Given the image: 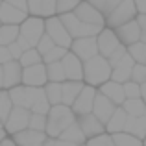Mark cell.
<instances>
[{
	"mask_svg": "<svg viewBox=\"0 0 146 146\" xmlns=\"http://www.w3.org/2000/svg\"><path fill=\"white\" fill-rule=\"evenodd\" d=\"M11 104L15 107H22V109L30 111L33 115H44L46 117L50 111V104L44 96L43 89H33V87H24L19 85L7 91Z\"/></svg>",
	"mask_w": 146,
	"mask_h": 146,
	"instance_id": "cell-1",
	"label": "cell"
},
{
	"mask_svg": "<svg viewBox=\"0 0 146 146\" xmlns=\"http://www.w3.org/2000/svg\"><path fill=\"white\" fill-rule=\"evenodd\" d=\"M111 76V67L107 63V59H104L102 56H94L91 59L83 61V85L98 89L100 85H104L106 82H109Z\"/></svg>",
	"mask_w": 146,
	"mask_h": 146,
	"instance_id": "cell-2",
	"label": "cell"
},
{
	"mask_svg": "<svg viewBox=\"0 0 146 146\" xmlns=\"http://www.w3.org/2000/svg\"><path fill=\"white\" fill-rule=\"evenodd\" d=\"M76 122L74 113L70 111V107L67 106H52L46 115V128H44V135L48 139H57L61 135L63 129H67L70 124Z\"/></svg>",
	"mask_w": 146,
	"mask_h": 146,
	"instance_id": "cell-3",
	"label": "cell"
},
{
	"mask_svg": "<svg viewBox=\"0 0 146 146\" xmlns=\"http://www.w3.org/2000/svg\"><path fill=\"white\" fill-rule=\"evenodd\" d=\"M59 21L63 24V28L67 30V33L70 35V39H83V37H96L104 28H98V26H89L80 22L78 19L74 17L72 13H65L59 15Z\"/></svg>",
	"mask_w": 146,
	"mask_h": 146,
	"instance_id": "cell-4",
	"label": "cell"
},
{
	"mask_svg": "<svg viewBox=\"0 0 146 146\" xmlns=\"http://www.w3.org/2000/svg\"><path fill=\"white\" fill-rule=\"evenodd\" d=\"M135 17H137V9H135L133 0H122V2L104 19V24L109 30H117L118 26L126 24V22L135 21Z\"/></svg>",
	"mask_w": 146,
	"mask_h": 146,
	"instance_id": "cell-5",
	"label": "cell"
},
{
	"mask_svg": "<svg viewBox=\"0 0 146 146\" xmlns=\"http://www.w3.org/2000/svg\"><path fill=\"white\" fill-rule=\"evenodd\" d=\"M19 35L30 44V48H35L39 39L44 35V19L26 17V21L19 26Z\"/></svg>",
	"mask_w": 146,
	"mask_h": 146,
	"instance_id": "cell-6",
	"label": "cell"
},
{
	"mask_svg": "<svg viewBox=\"0 0 146 146\" xmlns=\"http://www.w3.org/2000/svg\"><path fill=\"white\" fill-rule=\"evenodd\" d=\"M44 35H48L50 41H52L56 46L65 48V50L70 48L72 39L67 33V30L63 28V24H61V21H59L57 15L56 17H50V19H44Z\"/></svg>",
	"mask_w": 146,
	"mask_h": 146,
	"instance_id": "cell-7",
	"label": "cell"
},
{
	"mask_svg": "<svg viewBox=\"0 0 146 146\" xmlns=\"http://www.w3.org/2000/svg\"><path fill=\"white\" fill-rule=\"evenodd\" d=\"M30 111L22 109V107H11L9 115H7V118L4 120L2 124V129L6 131V135H15V133L19 131H24V129H28V122H30Z\"/></svg>",
	"mask_w": 146,
	"mask_h": 146,
	"instance_id": "cell-8",
	"label": "cell"
},
{
	"mask_svg": "<svg viewBox=\"0 0 146 146\" xmlns=\"http://www.w3.org/2000/svg\"><path fill=\"white\" fill-rule=\"evenodd\" d=\"M46 72H44V65H33V67H26L22 68V76H21V85L24 87H33V89H43L46 85Z\"/></svg>",
	"mask_w": 146,
	"mask_h": 146,
	"instance_id": "cell-9",
	"label": "cell"
},
{
	"mask_svg": "<svg viewBox=\"0 0 146 146\" xmlns=\"http://www.w3.org/2000/svg\"><path fill=\"white\" fill-rule=\"evenodd\" d=\"M68 52L72 56H76L80 61H87L91 57L98 56V48H96V39L94 37H83V39H74L70 43Z\"/></svg>",
	"mask_w": 146,
	"mask_h": 146,
	"instance_id": "cell-10",
	"label": "cell"
},
{
	"mask_svg": "<svg viewBox=\"0 0 146 146\" xmlns=\"http://www.w3.org/2000/svg\"><path fill=\"white\" fill-rule=\"evenodd\" d=\"M72 15H74L80 22H83V24L106 28V24H104V15L100 13V11H96L93 6H89L85 0H82V2L78 4V7L72 11Z\"/></svg>",
	"mask_w": 146,
	"mask_h": 146,
	"instance_id": "cell-11",
	"label": "cell"
},
{
	"mask_svg": "<svg viewBox=\"0 0 146 146\" xmlns=\"http://www.w3.org/2000/svg\"><path fill=\"white\" fill-rule=\"evenodd\" d=\"M94 96H96V89L83 85V89L80 91V94L76 96L74 104L70 106V111L74 113V117H83V115H89L91 109H93Z\"/></svg>",
	"mask_w": 146,
	"mask_h": 146,
	"instance_id": "cell-12",
	"label": "cell"
},
{
	"mask_svg": "<svg viewBox=\"0 0 146 146\" xmlns=\"http://www.w3.org/2000/svg\"><path fill=\"white\" fill-rule=\"evenodd\" d=\"M96 48H98V56H102L104 59H107V57L111 56V54L115 52L118 46H120V43H118L117 35H115L113 30L109 28H104L102 32L98 33L96 37Z\"/></svg>",
	"mask_w": 146,
	"mask_h": 146,
	"instance_id": "cell-13",
	"label": "cell"
},
{
	"mask_svg": "<svg viewBox=\"0 0 146 146\" xmlns=\"http://www.w3.org/2000/svg\"><path fill=\"white\" fill-rule=\"evenodd\" d=\"M113 32H115V35H117L118 43H120L122 46H126V48L141 41V30H139V26H137L135 21L126 22V24L118 26V28L113 30Z\"/></svg>",
	"mask_w": 146,
	"mask_h": 146,
	"instance_id": "cell-14",
	"label": "cell"
},
{
	"mask_svg": "<svg viewBox=\"0 0 146 146\" xmlns=\"http://www.w3.org/2000/svg\"><path fill=\"white\" fill-rule=\"evenodd\" d=\"M61 67H63L67 82H82L83 80V63L70 52H67L65 57L61 59Z\"/></svg>",
	"mask_w": 146,
	"mask_h": 146,
	"instance_id": "cell-15",
	"label": "cell"
},
{
	"mask_svg": "<svg viewBox=\"0 0 146 146\" xmlns=\"http://www.w3.org/2000/svg\"><path fill=\"white\" fill-rule=\"evenodd\" d=\"M115 109L117 107L113 106V104L109 102L107 98H104L102 94L96 91V96H94V102H93V109H91V115H93L94 118L100 122L102 126L107 124V120L111 118V115L115 113Z\"/></svg>",
	"mask_w": 146,
	"mask_h": 146,
	"instance_id": "cell-16",
	"label": "cell"
},
{
	"mask_svg": "<svg viewBox=\"0 0 146 146\" xmlns=\"http://www.w3.org/2000/svg\"><path fill=\"white\" fill-rule=\"evenodd\" d=\"M21 76H22V67L19 61H9L2 65V82H4V91H9L13 87L21 85Z\"/></svg>",
	"mask_w": 146,
	"mask_h": 146,
	"instance_id": "cell-17",
	"label": "cell"
},
{
	"mask_svg": "<svg viewBox=\"0 0 146 146\" xmlns=\"http://www.w3.org/2000/svg\"><path fill=\"white\" fill-rule=\"evenodd\" d=\"M76 124H78V128L82 129L85 141L87 139H93V137H98V135H102V133H106L104 126L100 124V122L91 113L89 115H83V117H76Z\"/></svg>",
	"mask_w": 146,
	"mask_h": 146,
	"instance_id": "cell-18",
	"label": "cell"
},
{
	"mask_svg": "<svg viewBox=\"0 0 146 146\" xmlns=\"http://www.w3.org/2000/svg\"><path fill=\"white\" fill-rule=\"evenodd\" d=\"M133 59L126 54L124 57H122L120 61H118L117 65H115L113 68H111V76H109V80L111 82H115V83H126V82H129V78H131V68H133Z\"/></svg>",
	"mask_w": 146,
	"mask_h": 146,
	"instance_id": "cell-19",
	"label": "cell"
},
{
	"mask_svg": "<svg viewBox=\"0 0 146 146\" xmlns=\"http://www.w3.org/2000/svg\"><path fill=\"white\" fill-rule=\"evenodd\" d=\"M13 141L15 146H43V143L48 139L44 133L39 131H32V129H24V131H19L15 135L9 137Z\"/></svg>",
	"mask_w": 146,
	"mask_h": 146,
	"instance_id": "cell-20",
	"label": "cell"
},
{
	"mask_svg": "<svg viewBox=\"0 0 146 146\" xmlns=\"http://www.w3.org/2000/svg\"><path fill=\"white\" fill-rule=\"evenodd\" d=\"M96 91L102 94L104 98L109 100L115 107H120L122 104H124V100H126L124 98V91H122V85H120V83L111 82V80H109V82H106L104 85H100Z\"/></svg>",
	"mask_w": 146,
	"mask_h": 146,
	"instance_id": "cell-21",
	"label": "cell"
},
{
	"mask_svg": "<svg viewBox=\"0 0 146 146\" xmlns=\"http://www.w3.org/2000/svg\"><path fill=\"white\" fill-rule=\"evenodd\" d=\"M26 17H28L26 13L11 7L9 4H6V2L0 4V24H4V26H21L22 22L26 21Z\"/></svg>",
	"mask_w": 146,
	"mask_h": 146,
	"instance_id": "cell-22",
	"label": "cell"
},
{
	"mask_svg": "<svg viewBox=\"0 0 146 146\" xmlns=\"http://www.w3.org/2000/svg\"><path fill=\"white\" fill-rule=\"evenodd\" d=\"M82 89L83 82H63L61 83V106L70 107Z\"/></svg>",
	"mask_w": 146,
	"mask_h": 146,
	"instance_id": "cell-23",
	"label": "cell"
},
{
	"mask_svg": "<svg viewBox=\"0 0 146 146\" xmlns=\"http://www.w3.org/2000/svg\"><path fill=\"white\" fill-rule=\"evenodd\" d=\"M126 120H128V115L122 111V107H117L115 113L111 115V118L107 120V124L104 126L107 135H115V133H122L124 131V126H126Z\"/></svg>",
	"mask_w": 146,
	"mask_h": 146,
	"instance_id": "cell-24",
	"label": "cell"
},
{
	"mask_svg": "<svg viewBox=\"0 0 146 146\" xmlns=\"http://www.w3.org/2000/svg\"><path fill=\"white\" fill-rule=\"evenodd\" d=\"M124 133H128V135L143 141L146 137V115H144V117H139V118L128 117L126 126H124Z\"/></svg>",
	"mask_w": 146,
	"mask_h": 146,
	"instance_id": "cell-25",
	"label": "cell"
},
{
	"mask_svg": "<svg viewBox=\"0 0 146 146\" xmlns=\"http://www.w3.org/2000/svg\"><path fill=\"white\" fill-rule=\"evenodd\" d=\"M59 141H65V143H70L72 146H82V144H85V137H83V133H82V129L78 128V124H70L67 129H63L61 131V135L57 137Z\"/></svg>",
	"mask_w": 146,
	"mask_h": 146,
	"instance_id": "cell-26",
	"label": "cell"
},
{
	"mask_svg": "<svg viewBox=\"0 0 146 146\" xmlns=\"http://www.w3.org/2000/svg\"><path fill=\"white\" fill-rule=\"evenodd\" d=\"M122 111H124L128 117H131V118H139V117H144L146 115V106H144V102L141 98H137V100H124V104H122Z\"/></svg>",
	"mask_w": 146,
	"mask_h": 146,
	"instance_id": "cell-27",
	"label": "cell"
},
{
	"mask_svg": "<svg viewBox=\"0 0 146 146\" xmlns=\"http://www.w3.org/2000/svg\"><path fill=\"white\" fill-rule=\"evenodd\" d=\"M44 72H46V82H50V83H63V82H67V80H65L63 67H61V61L44 65Z\"/></svg>",
	"mask_w": 146,
	"mask_h": 146,
	"instance_id": "cell-28",
	"label": "cell"
},
{
	"mask_svg": "<svg viewBox=\"0 0 146 146\" xmlns=\"http://www.w3.org/2000/svg\"><path fill=\"white\" fill-rule=\"evenodd\" d=\"M43 93L44 96H46L50 107L52 106H59L61 104V83H46V85L43 87Z\"/></svg>",
	"mask_w": 146,
	"mask_h": 146,
	"instance_id": "cell-29",
	"label": "cell"
},
{
	"mask_svg": "<svg viewBox=\"0 0 146 146\" xmlns=\"http://www.w3.org/2000/svg\"><path fill=\"white\" fill-rule=\"evenodd\" d=\"M126 50H128V56L133 59V63L144 65V67H146V44L144 43H141V41H139V43L128 46Z\"/></svg>",
	"mask_w": 146,
	"mask_h": 146,
	"instance_id": "cell-30",
	"label": "cell"
},
{
	"mask_svg": "<svg viewBox=\"0 0 146 146\" xmlns=\"http://www.w3.org/2000/svg\"><path fill=\"white\" fill-rule=\"evenodd\" d=\"M19 37V26H0V46H9Z\"/></svg>",
	"mask_w": 146,
	"mask_h": 146,
	"instance_id": "cell-31",
	"label": "cell"
},
{
	"mask_svg": "<svg viewBox=\"0 0 146 146\" xmlns=\"http://www.w3.org/2000/svg\"><path fill=\"white\" fill-rule=\"evenodd\" d=\"M39 63H43V59H41L39 52H37L35 48H30V50H26V52H22L21 59H19V65H21L22 68L33 67V65H39Z\"/></svg>",
	"mask_w": 146,
	"mask_h": 146,
	"instance_id": "cell-32",
	"label": "cell"
},
{
	"mask_svg": "<svg viewBox=\"0 0 146 146\" xmlns=\"http://www.w3.org/2000/svg\"><path fill=\"white\" fill-rule=\"evenodd\" d=\"M111 141H113L115 146H143V141L135 139V137L128 135V133H115L111 135Z\"/></svg>",
	"mask_w": 146,
	"mask_h": 146,
	"instance_id": "cell-33",
	"label": "cell"
},
{
	"mask_svg": "<svg viewBox=\"0 0 146 146\" xmlns=\"http://www.w3.org/2000/svg\"><path fill=\"white\" fill-rule=\"evenodd\" d=\"M82 0H56V15H65V13H72L78 7V4Z\"/></svg>",
	"mask_w": 146,
	"mask_h": 146,
	"instance_id": "cell-34",
	"label": "cell"
},
{
	"mask_svg": "<svg viewBox=\"0 0 146 146\" xmlns=\"http://www.w3.org/2000/svg\"><path fill=\"white\" fill-rule=\"evenodd\" d=\"M68 50L65 48H59V46H54L50 52H46L41 59H43V65H50V63H57V61H61L65 57V54H67Z\"/></svg>",
	"mask_w": 146,
	"mask_h": 146,
	"instance_id": "cell-35",
	"label": "cell"
},
{
	"mask_svg": "<svg viewBox=\"0 0 146 146\" xmlns=\"http://www.w3.org/2000/svg\"><path fill=\"white\" fill-rule=\"evenodd\" d=\"M44 128H46V117L44 115H30V122H28V129L32 131H39L44 133Z\"/></svg>",
	"mask_w": 146,
	"mask_h": 146,
	"instance_id": "cell-36",
	"label": "cell"
},
{
	"mask_svg": "<svg viewBox=\"0 0 146 146\" xmlns=\"http://www.w3.org/2000/svg\"><path fill=\"white\" fill-rule=\"evenodd\" d=\"M11 107H13V104H11L9 96H7V91H0V122L4 124V120L7 118V115H9Z\"/></svg>",
	"mask_w": 146,
	"mask_h": 146,
	"instance_id": "cell-37",
	"label": "cell"
},
{
	"mask_svg": "<svg viewBox=\"0 0 146 146\" xmlns=\"http://www.w3.org/2000/svg\"><path fill=\"white\" fill-rule=\"evenodd\" d=\"M122 91H124V98L126 100H137L141 98V85H137L135 82H126L122 83Z\"/></svg>",
	"mask_w": 146,
	"mask_h": 146,
	"instance_id": "cell-38",
	"label": "cell"
},
{
	"mask_svg": "<svg viewBox=\"0 0 146 146\" xmlns=\"http://www.w3.org/2000/svg\"><path fill=\"white\" fill-rule=\"evenodd\" d=\"M39 17L41 19L56 17V0H41V4H39Z\"/></svg>",
	"mask_w": 146,
	"mask_h": 146,
	"instance_id": "cell-39",
	"label": "cell"
},
{
	"mask_svg": "<svg viewBox=\"0 0 146 146\" xmlns=\"http://www.w3.org/2000/svg\"><path fill=\"white\" fill-rule=\"evenodd\" d=\"M131 82H135L137 85H143V83L146 82V67L144 65H133V68H131Z\"/></svg>",
	"mask_w": 146,
	"mask_h": 146,
	"instance_id": "cell-40",
	"label": "cell"
},
{
	"mask_svg": "<svg viewBox=\"0 0 146 146\" xmlns=\"http://www.w3.org/2000/svg\"><path fill=\"white\" fill-rule=\"evenodd\" d=\"M85 146H115L113 141H111V135L107 133H102L98 137H93V139H87Z\"/></svg>",
	"mask_w": 146,
	"mask_h": 146,
	"instance_id": "cell-41",
	"label": "cell"
},
{
	"mask_svg": "<svg viewBox=\"0 0 146 146\" xmlns=\"http://www.w3.org/2000/svg\"><path fill=\"white\" fill-rule=\"evenodd\" d=\"M54 46H56V44H54L52 41H50V37H48V35H43V37H41V39H39V43H37L35 50H37V52H39V56L43 57L44 54H46V52H50V50H52Z\"/></svg>",
	"mask_w": 146,
	"mask_h": 146,
	"instance_id": "cell-42",
	"label": "cell"
},
{
	"mask_svg": "<svg viewBox=\"0 0 146 146\" xmlns=\"http://www.w3.org/2000/svg\"><path fill=\"white\" fill-rule=\"evenodd\" d=\"M126 54H128V50H126V46H122V44H120V46H118L117 50H115V52L113 54H111V56L109 57H107V63H109V67L111 68H113L115 67V65H117L118 63V61H120L122 59V57H124L126 56Z\"/></svg>",
	"mask_w": 146,
	"mask_h": 146,
	"instance_id": "cell-43",
	"label": "cell"
},
{
	"mask_svg": "<svg viewBox=\"0 0 146 146\" xmlns=\"http://www.w3.org/2000/svg\"><path fill=\"white\" fill-rule=\"evenodd\" d=\"M2 2L9 4L11 7H15V9H19V11L28 15V4H26V0H2Z\"/></svg>",
	"mask_w": 146,
	"mask_h": 146,
	"instance_id": "cell-44",
	"label": "cell"
},
{
	"mask_svg": "<svg viewBox=\"0 0 146 146\" xmlns=\"http://www.w3.org/2000/svg\"><path fill=\"white\" fill-rule=\"evenodd\" d=\"M26 4H28V17H39L41 0H26Z\"/></svg>",
	"mask_w": 146,
	"mask_h": 146,
	"instance_id": "cell-45",
	"label": "cell"
},
{
	"mask_svg": "<svg viewBox=\"0 0 146 146\" xmlns=\"http://www.w3.org/2000/svg\"><path fill=\"white\" fill-rule=\"evenodd\" d=\"M7 52H9V56H11V61H19L21 56H22V50L17 43H11L9 46H7Z\"/></svg>",
	"mask_w": 146,
	"mask_h": 146,
	"instance_id": "cell-46",
	"label": "cell"
},
{
	"mask_svg": "<svg viewBox=\"0 0 146 146\" xmlns=\"http://www.w3.org/2000/svg\"><path fill=\"white\" fill-rule=\"evenodd\" d=\"M120 2H122V0H106V4H104V7H102V15H104V19H106L107 15H109L111 11H113Z\"/></svg>",
	"mask_w": 146,
	"mask_h": 146,
	"instance_id": "cell-47",
	"label": "cell"
},
{
	"mask_svg": "<svg viewBox=\"0 0 146 146\" xmlns=\"http://www.w3.org/2000/svg\"><path fill=\"white\" fill-rule=\"evenodd\" d=\"M11 61V56L7 52V46H0V65H6Z\"/></svg>",
	"mask_w": 146,
	"mask_h": 146,
	"instance_id": "cell-48",
	"label": "cell"
},
{
	"mask_svg": "<svg viewBox=\"0 0 146 146\" xmlns=\"http://www.w3.org/2000/svg\"><path fill=\"white\" fill-rule=\"evenodd\" d=\"M137 15H146V0H133Z\"/></svg>",
	"mask_w": 146,
	"mask_h": 146,
	"instance_id": "cell-49",
	"label": "cell"
},
{
	"mask_svg": "<svg viewBox=\"0 0 146 146\" xmlns=\"http://www.w3.org/2000/svg\"><path fill=\"white\" fill-rule=\"evenodd\" d=\"M135 22H137V26H139L141 33H146V15H137Z\"/></svg>",
	"mask_w": 146,
	"mask_h": 146,
	"instance_id": "cell-50",
	"label": "cell"
},
{
	"mask_svg": "<svg viewBox=\"0 0 146 146\" xmlns=\"http://www.w3.org/2000/svg\"><path fill=\"white\" fill-rule=\"evenodd\" d=\"M89 6H93L96 11H100L102 13V7H104V4H106V0H85Z\"/></svg>",
	"mask_w": 146,
	"mask_h": 146,
	"instance_id": "cell-51",
	"label": "cell"
},
{
	"mask_svg": "<svg viewBox=\"0 0 146 146\" xmlns=\"http://www.w3.org/2000/svg\"><path fill=\"white\" fill-rule=\"evenodd\" d=\"M141 100L144 102V106H146V82L141 85Z\"/></svg>",
	"mask_w": 146,
	"mask_h": 146,
	"instance_id": "cell-52",
	"label": "cell"
},
{
	"mask_svg": "<svg viewBox=\"0 0 146 146\" xmlns=\"http://www.w3.org/2000/svg\"><path fill=\"white\" fill-rule=\"evenodd\" d=\"M54 146H72V144L65 143V141H59V139H54Z\"/></svg>",
	"mask_w": 146,
	"mask_h": 146,
	"instance_id": "cell-53",
	"label": "cell"
},
{
	"mask_svg": "<svg viewBox=\"0 0 146 146\" xmlns=\"http://www.w3.org/2000/svg\"><path fill=\"white\" fill-rule=\"evenodd\" d=\"M0 146H15V144H13V141H11L9 137H6V139H4L2 143H0Z\"/></svg>",
	"mask_w": 146,
	"mask_h": 146,
	"instance_id": "cell-54",
	"label": "cell"
},
{
	"mask_svg": "<svg viewBox=\"0 0 146 146\" xmlns=\"http://www.w3.org/2000/svg\"><path fill=\"white\" fill-rule=\"evenodd\" d=\"M43 146H54V139H46L43 143Z\"/></svg>",
	"mask_w": 146,
	"mask_h": 146,
	"instance_id": "cell-55",
	"label": "cell"
},
{
	"mask_svg": "<svg viewBox=\"0 0 146 146\" xmlns=\"http://www.w3.org/2000/svg\"><path fill=\"white\" fill-rule=\"evenodd\" d=\"M6 137H7V135H6V131H4V129H0V143H2Z\"/></svg>",
	"mask_w": 146,
	"mask_h": 146,
	"instance_id": "cell-56",
	"label": "cell"
},
{
	"mask_svg": "<svg viewBox=\"0 0 146 146\" xmlns=\"http://www.w3.org/2000/svg\"><path fill=\"white\" fill-rule=\"evenodd\" d=\"M0 89H4V82H2V65H0Z\"/></svg>",
	"mask_w": 146,
	"mask_h": 146,
	"instance_id": "cell-57",
	"label": "cell"
},
{
	"mask_svg": "<svg viewBox=\"0 0 146 146\" xmlns=\"http://www.w3.org/2000/svg\"><path fill=\"white\" fill-rule=\"evenodd\" d=\"M141 43L146 44V33H141Z\"/></svg>",
	"mask_w": 146,
	"mask_h": 146,
	"instance_id": "cell-58",
	"label": "cell"
},
{
	"mask_svg": "<svg viewBox=\"0 0 146 146\" xmlns=\"http://www.w3.org/2000/svg\"><path fill=\"white\" fill-rule=\"evenodd\" d=\"M143 146H146V137H144V139H143Z\"/></svg>",
	"mask_w": 146,
	"mask_h": 146,
	"instance_id": "cell-59",
	"label": "cell"
},
{
	"mask_svg": "<svg viewBox=\"0 0 146 146\" xmlns=\"http://www.w3.org/2000/svg\"><path fill=\"white\" fill-rule=\"evenodd\" d=\"M0 129H2V122H0Z\"/></svg>",
	"mask_w": 146,
	"mask_h": 146,
	"instance_id": "cell-60",
	"label": "cell"
},
{
	"mask_svg": "<svg viewBox=\"0 0 146 146\" xmlns=\"http://www.w3.org/2000/svg\"><path fill=\"white\" fill-rule=\"evenodd\" d=\"M0 4H2V0H0Z\"/></svg>",
	"mask_w": 146,
	"mask_h": 146,
	"instance_id": "cell-61",
	"label": "cell"
},
{
	"mask_svg": "<svg viewBox=\"0 0 146 146\" xmlns=\"http://www.w3.org/2000/svg\"><path fill=\"white\" fill-rule=\"evenodd\" d=\"M82 146H85V144H82Z\"/></svg>",
	"mask_w": 146,
	"mask_h": 146,
	"instance_id": "cell-62",
	"label": "cell"
},
{
	"mask_svg": "<svg viewBox=\"0 0 146 146\" xmlns=\"http://www.w3.org/2000/svg\"><path fill=\"white\" fill-rule=\"evenodd\" d=\"M0 26H2V24H0Z\"/></svg>",
	"mask_w": 146,
	"mask_h": 146,
	"instance_id": "cell-63",
	"label": "cell"
}]
</instances>
